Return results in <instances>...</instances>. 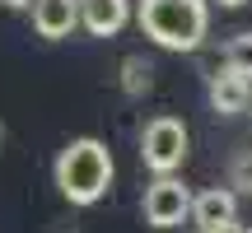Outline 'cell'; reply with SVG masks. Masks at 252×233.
<instances>
[{
  "label": "cell",
  "instance_id": "cell-1",
  "mask_svg": "<svg viewBox=\"0 0 252 233\" xmlns=\"http://www.w3.org/2000/svg\"><path fill=\"white\" fill-rule=\"evenodd\" d=\"M52 177H56V191H61L70 205H98V201L108 196L112 177H117V163H112V149L103 140L80 135V140H70L56 154Z\"/></svg>",
  "mask_w": 252,
  "mask_h": 233
},
{
  "label": "cell",
  "instance_id": "cell-2",
  "mask_svg": "<svg viewBox=\"0 0 252 233\" xmlns=\"http://www.w3.org/2000/svg\"><path fill=\"white\" fill-rule=\"evenodd\" d=\"M135 24L163 52H196L210 28V5L206 0H140Z\"/></svg>",
  "mask_w": 252,
  "mask_h": 233
},
{
  "label": "cell",
  "instance_id": "cell-3",
  "mask_svg": "<svg viewBox=\"0 0 252 233\" xmlns=\"http://www.w3.org/2000/svg\"><path fill=\"white\" fill-rule=\"evenodd\" d=\"M187 149H191V135L178 116H150L140 131V159L154 177H173V173L187 163Z\"/></svg>",
  "mask_w": 252,
  "mask_h": 233
},
{
  "label": "cell",
  "instance_id": "cell-4",
  "mask_svg": "<svg viewBox=\"0 0 252 233\" xmlns=\"http://www.w3.org/2000/svg\"><path fill=\"white\" fill-rule=\"evenodd\" d=\"M191 210V191L182 187L178 177H154L145 187V201H140V215L150 229H178Z\"/></svg>",
  "mask_w": 252,
  "mask_h": 233
},
{
  "label": "cell",
  "instance_id": "cell-5",
  "mask_svg": "<svg viewBox=\"0 0 252 233\" xmlns=\"http://www.w3.org/2000/svg\"><path fill=\"white\" fill-rule=\"evenodd\" d=\"M187 219L201 233H224V229H234L238 224V191L234 187H206L201 196H191Z\"/></svg>",
  "mask_w": 252,
  "mask_h": 233
},
{
  "label": "cell",
  "instance_id": "cell-6",
  "mask_svg": "<svg viewBox=\"0 0 252 233\" xmlns=\"http://www.w3.org/2000/svg\"><path fill=\"white\" fill-rule=\"evenodd\" d=\"M80 5V28L89 37H117L131 24V0H75Z\"/></svg>",
  "mask_w": 252,
  "mask_h": 233
},
{
  "label": "cell",
  "instance_id": "cell-7",
  "mask_svg": "<svg viewBox=\"0 0 252 233\" xmlns=\"http://www.w3.org/2000/svg\"><path fill=\"white\" fill-rule=\"evenodd\" d=\"M80 28V5L75 0H33V33L47 42H61Z\"/></svg>",
  "mask_w": 252,
  "mask_h": 233
},
{
  "label": "cell",
  "instance_id": "cell-8",
  "mask_svg": "<svg viewBox=\"0 0 252 233\" xmlns=\"http://www.w3.org/2000/svg\"><path fill=\"white\" fill-rule=\"evenodd\" d=\"M210 108H215L220 116H238V112H248V93H252V84L243 80V75H234V70H220V75H210Z\"/></svg>",
  "mask_w": 252,
  "mask_h": 233
},
{
  "label": "cell",
  "instance_id": "cell-9",
  "mask_svg": "<svg viewBox=\"0 0 252 233\" xmlns=\"http://www.w3.org/2000/svg\"><path fill=\"white\" fill-rule=\"evenodd\" d=\"M150 84H154V65L145 56H126L122 61V93L140 98V93H150Z\"/></svg>",
  "mask_w": 252,
  "mask_h": 233
},
{
  "label": "cell",
  "instance_id": "cell-10",
  "mask_svg": "<svg viewBox=\"0 0 252 233\" xmlns=\"http://www.w3.org/2000/svg\"><path fill=\"white\" fill-rule=\"evenodd\" d=\"M224 70L243 75V80L252 84V33H238L224 42Z\"/></svg>",
  "mask_w": 252,
  "mask_h": 233
},
{
  "label": "cell",
  "instance_id": "cell-11",
  "mask_svg": "<svg viewBox=\"0 0 252 233\" xmlns=\"http://www.w3.org/2000/svg\"><path fill=\"white\" fill-rule=\"evenodd\" d=\"M229 187H238V191H252V149H243L234 163H229Z\"/></svg>",
  "mask_w": 252,
  "mask_h": 233
},
{
  "label": "cell",
  "instance_id": "cell-12",
  "mask_svg": "<svg viewBox=\"0 0 252 233\" xmlns=\"http://www.w3.org/2000/svg\"><path fill=\"white\" fill-rule=\"evenodd\" d=\"M215 5H224V9H238V5H248V0H215Z\"/></svg>",
  "mask_w": 252,
  "mask_h": 233
},
{
  "label": "cell",
  "instance_id": "cell-13",
  "mask_svg": "<svg viewBox=\"0 0 252 233\" xmlns=\"http://www.w3.org/2000/svg\"><path fill=\"white\" fill-rule=\"evenodd\" d=\"M224 233H252V224H234V229H224Z\"/></svg>",
  "mask_w": 252,
  "mask_h": 233
},
{
  "label": "cell",
  "instance_id": "cell-14",
  "mask_svg": "<svg viewBox=\"0 0 252 233\" xmlns=\"http://www.w3.org/2000/svg\"><path fill=\"white\" fill-rule=\"evenodd\" d=\"M0 140H5V126H0Z\"/></svg>",
  "mask_w": 252,
  "mask_h": 233
},
{
  "label": "cell",
  "instance_id": "cell-15",
  "mask_svg": "<svg viewBox=\"0 0 252 233\" xmlns=\"http://www.w3.org/2000/svg\"><path fill=\"white\" fill-rule=\"evenodd\" d=\"M248 108H252V93H248Z\"/></svg>",
  "mask_w": 252,
  "mask_h": 233
},
{
  "label": "cell",
  "instance_id": "cell-16",
  "mask_svg": "<svg viewBox=\"0 0 252 233\" xmlns=\"http://www.w3.org/2000/svg\"><path fill=\"white\" fill-rule=\"evenodd\" d=\"M196 233H201V229H196Z\"/></svg>",
  "mask_w": 252,
  "mask_h": 233
}]
</instances>
